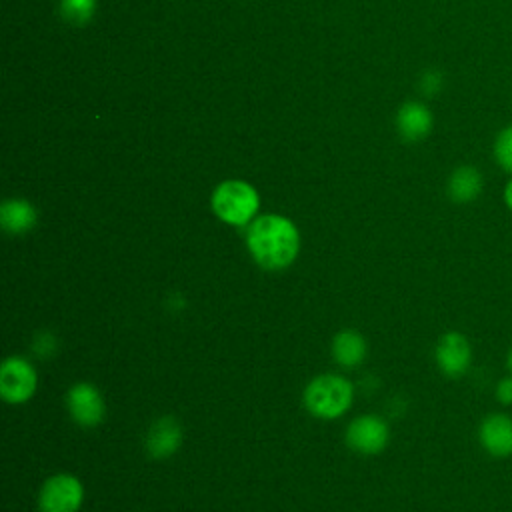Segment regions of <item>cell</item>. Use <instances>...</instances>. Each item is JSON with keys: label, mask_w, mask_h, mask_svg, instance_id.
I'll list each match as a JSON object with an SVG mask.
<instances>
[{"label": "cell", "mask_w": 512, "mask_h": 512, "mask_svg": "<svg viewBox=\"0 0 512 512\" xmlns=\"http://www.w3.org/2000/svg\"><path fill=\"white\" fill-rule=\"evenodd\" d=\"M422 90L426 92V94H436L438 90H440V86H442V76H440V72H436V70H430V72H426L424 76H422Z\"/></svg>", "instance_id": "ac0fdd59"}, {"label": "cell", "mask_w": 512, "mask_h": 512, "mask_svg": "<svg viewBox=\"0 0 512 512\" xmlns=\"http://www.w3.org/2000/svg\"><path fill=\"white\" fill-rule=\"evenodd\" d=\"M96 8V0H62L60 10L64 20L72 24H84L92 18Z\"/></svg>", "instance_id": "9a60e30c"}, {"label": "cell", "mask_w": 512, "mask_h": 512, "mask_svg": "<svg viewBox=\"0 0 512 512\" xmlns=\"http://www.w3.org/2000/svg\"><path fill=\"white\" fill-rule=\"evenodd\" d=\"M332 354L342 366H358L366 356V342L358 332L344 330L332 342Z\"/></svg>", "instance_id": "5bb4252c"}, {"label": "cell", "mask_w": 512, "mask_h": 512, "mask_svg": "<svg viewBox=\"0 0 512 512\" xmlns=\"http://www.w3.org/2000/svg\"><path fill=\"white\" fill-rule=\"evenodd\" d=\"M82 484L70 474H56L48 478L40 490L42 512H76L82 504Z\"/></svg>", "instance_id": "277c9868"}, {"label": "cell", "mask_w": 512, "mask_h": 512, "mask_svg": "<svg viewBox=\"0 0 512 512\" xmlns=\"http://www.w3.org/2000/svg\"><path fill=\"white\" fill-rule=\"evenodd\" d=\"M482 186V174L474 166H458L448 178V194L458 204L476 200L482 192Z\"/></svg>", "instance_id": "7c38bea8"}, {"label": "cell", "mask_w": 512, "mask_h": 512, "mask_svg": "<svg viewBox=\"0 0 512 512\" xmlns=\"http://www.w3.org/2000/svg\"><path fill=\"white\" fill-rule=\"evenodd\" d=\"M182 442V428L178 420L164 416L158 418L146 436V448L152 458H168L172 456Z\"/></svg>", "instance_id": "30bf717a"}, {"label": "cell", "mask_w": 512, "mask_h": 512, "mask_svg": "<svg viewBox=\"0 0 512 512\" xmlns=\"http://www.w3.org/2000/svg\"><path fill=\"white\" fill-rule=\"evenodd\" d=\"M350 448L362 454H376L388 442V426L378 416H360L346 430Z\"/></svg>", "instance_id": "8992f818"}, {"label": "cell", "mask_w": 512, "mask_h": 512, "mask_svg": "<svg viewBox=\"0 0 512 512\" xmlns=\"http://www.w3.org/2000/svg\"><path fill=\"white\" fill-rule=\"evenodd\" d=\"M504 202H506V206L512 210V178L508 180V184H506V188H504Z\"/></svg>", "instance_id": "ffe728a7"}, {"label": "cell", "mask_w": 512, "mask_h": 512, "mask_svg": "<svg viewBox=\"0 0 512 512\" xmlns=\"http://www.w3.org/2000/svg\"><path fill=\"white\" fill-rule=\"evenodd\" d=\"M396 126L406 140H422L432 128V114L422 102H406L396 116Z\"/></svg>", "instance_id": "8fae6325"}, {"label": "cell", "mask_w": 512, "mask_h": 512, "mask_svg": "<svg viewBox=\"0 0 512 512\" xmlns=\"http://www.w3.org/2000/svg\"><path fill=\"white\" fill-rule=\"evenodd\" d=\"M0 222H2V228L10 234H24L36 224V210L30 202L12 198L2 204Z\"/></svg>", "instance_id": "4fadbf2b"}, {"label": "cell", "mask_w": 512, "mask_h": 512, "mask_svg": "<svg viewBox=\"0 0 512 512\" xmlns=\"http://www.w3.org/2000/svg\"><path fill=\"white\" fill-rule=\"evenodd\" d=\"M480 442L484 450L496 458L512 454V418L506 414H492L480 424Z\"/></svg>", "instance_id": "9c48e42d"}, {"label": "cell", "mask_w": 512, "mask_h": 512, "mask_svg": "<svg viewBox=\"0 0 512 512\" xmlns=\"http://www.w3.org/2000/svg\"><path fill=\"white\" fill-rule=\"evenodd\" d=\"M246 242L254 260L268 268L280 270L292 264L298 254L300 236L296 226L278 214H266L256 218L246 234Z\"/></svg>", "instance_id": "6da1fadb"}, {"label": "cell", "mask_w": 512, "mask_h": 512, "mask_svg": "<svg viewBox=\"0 0 512 512\" xmlns=\"http://www.w3.org/2000/svg\"><path fill=\"white\" fill-rule=\"evenodd\" d=\"M68 410L80 426H96L104 416V402L100 392L90 384H76L70 388Z\"/></svg>", "instance_id": "ba28073f"}, {"label": "cell", "mask_w": 512, "mask_h": 512, "mask_svg": "<svg viewBox=\"0 0 512 512\" xmlns=\"http://www.w3.org/2000/svg\"><path fill=\"white\" fill-rule=\"evenodd\" d=\"M496 396L502 404H512V376L502 378L496 386Z\"/></svg>", "instance_id": "d6986e66"}, {"label": "cell", "mask_w": 512, "mask_h": 512, "mask_svg": "<svg viewBox=\"0 0 512 512\" xmlns=\"http://www.w3.org/2000/svg\"><path fill=\"white\" fill-rule=\"evenodd\" d=\"M506 364H508V370L512 372V350H510V354H508V362H506Z\"/></svg>", "instance_id": "44dd1931"}, {"label": "cell", "mask_w": 512, "mask_h": 512, "mask_svg": "<svg viewBox=\"0 0 512 512\" xmlns=\"http://www.w3.org/2000/svg\"><path fill=\"white\" fill-rule=\"evenodd\" d=\"M494 158L498 166L512 174V124L504 126L494 140Z\"/></svg>", "instance_id": "2e32d148"}, {"label": "cell", "mask_w": 512, "mask_h": 512, "mask_svg": "<svg viewBox=\"0 0 512 512\" xmlns=\"http://www.w3.org/2000/svg\"><path fill=\"white\" fill-rule=\"evenodd\" d=\"M36 390V372L24 358H6L0 368V394L6 402L28 400Z\"/></svg>", "instance_id": "5b68a950"}, {"label": "cell", "mask_w": 512, "mask_h": 512, "mask_svg": "<svg viewBox=\"0 0 512 512\" xmlns=\"http://www.w3.org/2000/svg\"><path fill=\"white\" fill-rule=\"evenodd\" d=\"M258 192L242 180H226L212 194V208L220 220L244 226L258 210Z\"/></svg>", "instance_id": "7a4b0ae2"}, {"label": "cell", "mask_w": 512, "mask_h": 512, "mask_svg": "<svg viewBox=\"0 0 512 512\" xmlns=\"http://www.w3.org/2000/svg\"><path fill=\"white\" fill-rule=\"evenodd\" d=\"M54 350H56V340H54V336H52L50 332H42V334L36 336V340H34V352H36L38 356H42V358L52 356Z\"/></svg>", "instance_id": "e0dca14e"}, {"label": "cell", "mask_w": 512, "mask_h": 512, "mask_svg": "<svg viewBox=\"0 0 512 512\" xmlns=\"http://www.w3.org/2000/svg\"><path fill=\"white\" fill-rule=\"evenodd\" d=\"M470 358H472L470 344L466 336H462L460 332H448L438 340L436 362L446 376L450 378L462 376L470 366Z\"/></svg>", "instance_id": "52a82bcc"}, {"label": "cell", "mask_w": 512, "mask_h": 512, "mask_svg": "<svg viewBox=\"0 0 512 512\" xmlns=\"http://www.w3.org/2000/svg\"><path fill=\"white\" fill-rule=\"evenodd\" d=\"M304 402L314 416L336 418L348 410L352 402V386L340 376L324 374L308 384Z\"/></svg>", "instance_id": "3957f363"}]
</instances>
